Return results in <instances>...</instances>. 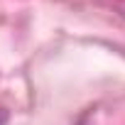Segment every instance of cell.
<instances>
[{"label":"cell","instance_id":"obj_1","mask_svg":"<svg viewBox=\"0 0 125 125\" xmlns=\"http://www.w3.org/2000/svg\"><path fill=\"white\" fill-rule=\"evenodd\" d=\"M5 123H8V110L0 108V125H5Z\"/></svg>","mask_w":125,"mask_h":125}]
</instances>
